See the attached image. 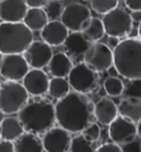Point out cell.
<instances>
[{
    "label": "cell",
    "instance_id": "cell-30",
    "mask_svg": "<svg viewBox=\"0 0 141 152\" xmlns=\"http://www.w3.org/2000/svg\"><path fill=\"white\" fill-rule=\"evenodd\" d=\"M123 95L125 97L141 98V78L128 80L124 85Z\"/></svg>",
    "mask_w": 141,
    "mask_h": 152
},
{
    "label": "cell",
    "instance_id": "cell-4",
    "mask_svg": "<svg viewBox=\"0 0 141 152\" xmlns=\"http://www.w3.org/2000/svg\"><path fill=\"white\" fill-rule=\"evenodd\" d=\"M33 42V32L21 23H0V53L23 54Z\"/></svg>",
    "mask_w": 141,
    "mask_h": 152
},
{
    "label": "cell",
    "instance_id": "cell-25",
    "mask_svg": "<svg viewBox=\"0 0 141 152\" xmlns=\"http://www.w3.org/2000/svg\"><path fill=\"white\" fill-rule=\"evenodd\" d=\"M70 83L66 77H52L50 80L48 94L52 98L61 100L70 92Z\"/></svg>",
    "mask_w": 141,
    "mask_h": 152
},
{
    "label": "cell",
    "instance_id": "cell-46",
    "mask_svg": "<svg viewBox=\"0 0 141 152\" xmlns=\"http://www.w3.org/2000/svg\"><path fill=\"white\" fill-rule=\"evenodd\" d=\"M0 1H1V0H0Z\"/></svg>",
    "mask_w": 141,
    "mask_h": 152
},
{
    "label": "cell",
    "instance_id": "cell-37",
    "mask_svg": "<svg viewBox=\"0 0 141 152\" xmlns=\"http://www.w3.org/2000/svg\"><path fill=\"white\" fill-rule=\"evenodd\" d=\"M120 38L116 37H109L107 39V46L111 48L112 50H114L116 48L117 46L120 44Z\"/></svg>",
    "mask_w": 141,
    "mask_h": 152
},
{
    "label": "cell",
    "instance_id": "cell-27",
    "mask_svg": "<svg viewBox=\"0 0 141 152\" xmlns=\"http://www.w3.org/2000/svg\"><path fill=\"white\" fill-rule=\"evenodd\" d=\"M70 152H95V149L91 142L87 140L82 134H80L72 138Z\"/></svg>",
    "mask_w": 141,
    "mask_h": 152
},
{
    "label": "cell",
    "instance_id": "cell-17",
    "mask_svg": "<svg viewBox=\"0 0 141 152\" xmlns=\"http://www.w3.org/2000/svg\"><path fill=\"white\" fill-rule=\"evenodd\" d=\"M118 115V106L107 97L100 99L94 106V115L100 124L109 126Z\"/></svg>",
    "mask_w": 141,
    "mask_h": 152
},
{
    "label": "cell",
    "instance_id": "cell-23",
    "mask_svg": "<svg viewBox=\"0 0 141 152\" xmlns=\"http://www.w3.org/2000/svg\"><path fill=\"white\" fill-rule=\"evenodd\" d=\"M49 19L43 8H29L23 23L33 32L41 31Z\"/></svg>",
    "mask_w": 141,
    "mask_h": 152
},
{
    "label": "cell",
    "instance_id": "cell-7",
    "mask_svg": "<svg viewBox=\"0 0 141 152\" xmlns=\"http://www.w3.org/2000/svg\"><path fill=\"white\" fill-rule=\"evenodd\" d=\"M105 34L109 37H121L128 36L133 28V20L125 9L116 8L104 15L102 18Z\"/></svg>",
    "mask_w": 141,
    "mask_h": 152
},
{
    "label": "cell",
    "instance_id": "cell-6",
    "mask_svg": "<svg viewBox=\"0 0 141 152\" xmlns=\"http://www.w3.org/2000/svg\"><path fill=\"white\" fill-rule=\"evenodd\" d=\"M67 79L74 91L86 95L97 88L99 77L98 72L81 62L73 66Z\"/></svg>",
    "mask_w": 141,
    "mask_h": 152
},
{
    "label": "cell",
    "instance_id": "cell-3",
    "mask_svg": "<svg viewBox=\"0 0 141 152\" xmlns=\"http://www.w3.org/2000/svg\"><path fill=\"white\" fill-rule=\"evenodd\" d=\"M115 69L127 80L141 78V40L126 38L113 50Z\"/></svg>",
    "mask_w": 141,
    "mask_h": 152
},
{
    "label": "cell",
    "instance_id": "cell-35",
    "mask_svg": "<svg viewBox=\"0 0 141 152\" xmlns=\"http://www.w3.org/2000/svg\"><path fill=\"white\" fill-rule=\"evenodd\" d=\"M124 4L131 12L141 11V0H124Z\"/></svg>",
    "mask_w": 141,
    "mask_h": 152
},
{
    "label": "cell",
    "instance_id": "cell-15",
    "mask_svg": "<svg viewBox=\"0 0 141 152\" xmlns=\"http://www.w3.org/2000/svg\"><path fill=\"white\" fill-rule=\"evenodd\" d=\"M28 8L25 0H1L0 20L5 23H21Z\"/></svg>",
    "mask_w": 141,
    "mask_h": 152
},
{
    "label": "cell",
    "instance_id": "cell-12",
    "mask_svg": "<svg viewBox=\"0 0 141 152\" xmlns=\"http://www.w3.org/2000/svg\"><path fill=\"white\" fill-rule=\"evenodd\" d=\"M30 67L42 69L48 66L53 56L52 47L43 41H33L23 53Z\"/></svg>",
    "mask_w": 141,
    "mask_h": 152
},
{
    "label": "cell",
    "instance_id": "cell-32",
    "mask_svg": "<svg viewBox=\"0 0 141 152\" xmlns=\"http://www.w3.org/2000/svg\"><path fill=\"white\" fill-rule=\"evenodd\" d=\"M95 152H123L121 146L116 143H105L95 149Z\"/></svg>",
    "mask_w": 141,
    "mask_h": 152
},
{
    "label": "cell",
    "instance_id": "cell-40",
    "mask_svg": "<svg viewBox=\"0 0 141 152\" xmlns=\"http://www.w3.org/2000/svg\"><path fill=\"white\" fill-rule=\"evenodd\" d=\"M138 36H139L140 39L141 40V23H140L139 27H138Z\"/></svg>",
    "mask_w": 141,
    "mask_h": 152
},
{
    "label": "cell",
    "instance_id": "cell-16",
    "mask_svg": "<svg viewBox=\"0 0 141 152\" xmlns=\"http://www.w3.org/2000/svg\"><path fill=\"white\" fill-rule=\"evenodd\" d=\"M69 35V30L62 21H49L41 31V37L43 42L51 47H57L64 44Z\"/></svg>",
    "mask_w": 141,
    "mask_h": 152
},
{
    "label": "cell",
    "instance_id": "cell-39",
    "mask_svg": "<svg viewBox=\"0 0 141 152\" xmlns=\"http://www.w3.org/2000/svg\"><path fill=\"white\" fill-rule=\"evenodd\" d=\"M137 125V134L138 136L141 139V120L136 124Z\"/></svg>",
    "mask_w": 141,
    "mask_h": 152
},
{
    "label": "cell",
    "instance_id": "cell-34",
    "mask_svg": "<svg viewBox=\"0 0 141 152\" xmlns=\"http://www.w3.org/2000/svg\"><path fill=\"white\" fill-rule=\"evenodd\" d=\"M0 152H15L13 141L0 140Z\"/></svg>",
    "mask_w": 141,
    "mask_h": 152
},
{
    "label": "cell",
    "instance_id": "cell-20",
    "mask_svg": "<svg viewBox=\"0 0 141 152\" xmlns=\"http://www.w3.org/2000/svg\"><path fill=\"white\" fill-rule=\"evenodd\" d=\"M73 62L64 53L53 54L48 64V70L53 77H66L73 68Z\"/></svg>",
    "mask_w": 141,
    "mask_h": 152
},
{
    "label": "cell",
    "instance_id": "cell-38",
    "mask_svg": "<svg viewBox=\"0 0 141 152\" xmlns=\"http://www.w3.org/2000/svg\"><path fill=\"white\" fill-rule=\"evenodd\" d=\"M130 16L132 18L133 22H136V23H141V11H134L131 12Z\"/></svg>",
    "mask_w": 141,
    "mask_h": 152
},
{
    "label": "cell",
    "instance_id": "cell-44",
    "mask_svg": "<svg viewBox=\"0 0 141 152\" xmlns=\"http://www.w3.org/2000/svg\"><path fill=\"white\" fill-rule=\"evenodd\" d=\"M140 151H141V145H140Z\"/></svg>",
    "mask_w": 141,
    "mask_h": 152
},
{
    "label": "cell",
    "instance_id": "cell-33",
    "mask_svg": "<svg viewBox=\"0 0 141 152\" xmlns=\"http://www.w3.org/2000/svg\"><path fill=\"white\" fill-rule=\"evenodd\" d=\"M140 145L141 143L135 140L129 144L120 145V146H123V147H121L123 150V152H141Z\"/></svg>",
    "mask_w": 141,
    "mask_h": 152
},
{
    "label": "cell",
    "instance_id": "cell-2",
    "mask_svg": "<svg viewBox=\"0 0 141 152\" xmlns=\"http://www.w3.org/2000/svg\"><path fill=\"white\" fill-rule=\"evenodd\" d=\"M25 132L44 134L57 122L55 105L48 99L33 96L17 113Z\"/></svg>",
    "mask_w": 141,
    "mask_h": 152
},
{
    "label": "cell",
    "instance_id": "cell-29",
    "mask_svg": "<svg viewBox=\"0 0 141 152\" xmlns=\"http://www.w3.org/2000/svg\"><path fill=\"white\" fill-rule=\"evenodd\" d=\"M43 8L49 21L57 20L59 18H61L64 9L62 4L60 3V0H50Z\"/></svg>",
    "mask_w": 141,
    "mask_h": 152
},
{
    "label": "cell",
    "instance_id": "cell-8",
    "mask_svg": "<svg viewBox=\"0 0 141 152\" xmlns=\"http://www.w3.org/2000/svg\"><path fill=\"white\" fill-rule=\"evenodd\" d=\"M83 62L96 72L109 70L114 63L113 50L102 42L92 43L83 56Z\"/></svg>",
    "mask_w": 141,
    "mask_h": 152
},
{
    "label": "cell",
    "instance_id": "cell-10",
    "mask_svg": "<svg viewBox=\"0 0 141 152\" xmlns=\"http://www.w3.org/2000/svg\"><path fill=\"white\" fill-rule=\"evenodd\" d=\"M109 136L111 140L119 145H124L136 140L137 125L131 121L118 115L109 125Z\"/></svg>",
    "mask_w": 141,
    "mask_h": 152
},
{
    "label": "cell",
    "instance_id": "cell-18",
    "mask_svg": "<svg viewBox=\"0 0 141 152\" xmlns=\"http://www.w3.org/2000/svg\"><path fill=\"white\" fill-rule=\"evenodd\" d=\"M91 44L85 38L81 32H71L66 37L64 47L69 55L73 58H78L84 56Z\"/></svg>",
    "mask_w": 141,
    "mask_h": 152
},
{
    "label": "cell",
    "instance_id": "cell-13",
    "mask_svg": "<svg viewBox=\"0 0 141 152\" xmlns=\"http://www.w3.org/2000/svg\"><path fill=\"white\" fill-rule=\"evenodd\" d=\"M42 143L46 152H68L71 144L70 133L61 126L52 127L42 136Z\"/></svg>",
    "mask_w": 141,
    "mask_h": 152
},
{
    "label": "cell",
    "instance_id": "cell-26",
    "mask_svg": "<svg viewBox=\"0 0 141 152\" xmlns=\"http://www.w3.org/2000/svg\"><path fill=\"white\" fill-rule=\"evenodd\" d=\"M104 89L108 96L117 97L123 95L124 85L120 78L116 77H108L104 82Z\"/></svg>",
    "mask_w": 141,
    "mask_h": 152
},
{
    "label": "cell",
    "instance_id": "cell-1",
    "mask_svg": "<svg viewBox=\"0 0 141 152\" xmlns=\"http://www.w3.org/2000/svg\"><path fill=\"white\" fill-rule=\"evenodd\" d=\"M94 106L86 95L70 91L55 104L57 123L70 133L82 132L91 124Z\"/></svg>",
    "mask_w": 141,
    "mask_h": 152
},
{
    "label": "cell",
    "instance_id": "cell-31",
    "mask_svg": "<svg viewBox=\"0 0 141 152\" xmlns=\"http://www.w3.org/2000/svg\"><path fill=\"white\" fill-rule=\"evenodd\" d=\"M100 128L99 125L97 123H91L86 128H85V130L81 132L84 137L89 140L90 142L93 143L99 140L100 137Z\"/></svg>",
    "mask_w": 141,
    "mask_h": 152
},
{
    "label": "cell",
    "instance_id": "cell-21",
    "mask_svg": "<svg viewBox=\"0 0 141 152\" xmlns=\"http://www.w3.org/2000/svg\"><path fill=\"white\" fill-rule=\"evenodd\" d=\"M119 115L137 124L141 120V98L124 97L118 105Z\"/></svg>",
    "mask_w": 141,
    "mask_h": 152
},
{
    "label": "cell",
    "instance_id": "cell-43",
    "mask_svg": "<svg viewBox=\"0 0 141 152\" xmlns=\"http://www.w3.org/2000/svg\"><path fill=\"white\" fill-rule=\"evenodd\" d=\"M0 140H1V133H0Z\"/></svg>",
    "mask_w": 141,
    "mask_h": 152
},
{
    "label": "cell",
    "instance_id": "cell-28",
    "mask_svg": "<svg viewBox=\"0 0 141 152\" xmlns=\"http://www.w3.org/2000/svg\"><path fill=\"white\" fill-rule=\"evenodd\" d=\"M119 0H91L92 9L100 14L105 15L117 8Z\"/></svg>",
    "mask_w": 141,
    "mask_h": 152
},
{
    "label": "cell",
    "instance_id": "cell-42",
    "mask_svg": "<svg viewBox=\"0 0 141 152\" xmlns=\"http://www.w3.org/2000/svg\"><path fill=\"white\" fill-rule=\"evenodd\" d=\"M3 58H4V54L0 53V66H1V63H2V60H3Z\"/></svg>",
    "mask_w": 141,
    "mask_h": 152
},
{
    "label": "cell",
    "instance_id": "cell-19",
    "mask_svg": "<svg viewBox=\"0 0 141 152\" xmlns=\"http://www.w3.org/2000/svg\"><path fill=\"white\" fill-rule=\"evenodd\" d=\"M15 152H43L42 139L38 135L25 132L13 141Z\"/></svg>",
    "mask_w": 141,
    "mask_h": 152
},
{
    "label": "cell",
    "instance_id": "cell-36",
    "mask_svg": "<svg viewBox=\"0 0 141 152\" xmlns=\"http://www.w3.org/2000/svg\"><path fill=\"white\" fill-rule=\"evenodd\" d=\"M50 0H25L28 8H44Z\"/></svg>",
    "mask_w": 141,
    "mask_h": 152
},
{
    "label": "cell",
    "instance_id": "cell-5",
    "mask_svg": "<svg viewBox=\"0 0 141 152\" xmlns=\"http://www.w3.org/2000/svg\"><path fill=\"white\" fill-rule=\"evenodd\" d=\"M28 96L23 84L5 80L0 83V111L5 115L18 113L28 102Z\"/></svg>",
    "mask_w": 141,
    "mask_h": 152
},
{
    "label": "cell",
    "instance_id": "cell-22",
    "mask_svg": "<svg viewBox=\"0 0 141 152\" xmlns=\"http://www.w3.org/2000/svg\"><path fill=\"white\" fill-rule=\"evenodd\" d=\"M25 132L23 124L18 117L8 116L0 122L1 139L14 141Z\"/></svg>",
    "mask_w": 141,
    "mask_h": 152
},
{
    "label": "cell",
    "instance_id": "cell-41",
    "mask_svg": "<svg viewBox=\"0 0 141 152\" xmlns=\"http://www.w3.org/2000/svg\"><path fill=\"white\" fill-rule=\"evenodd\" d=\"M4 115H5V114H4V113H3L2 111H0V122H1V121H3L4 118H5V117L4 116Z\"/></svg>",
    "mask_w": 141,
    "mask_h": 152
},
{
    "label": "cell",
    "instance_id": "cell-24",
    "mask_svg": "<svg viewBox=\"0 0 141 152\" xmlns=\"http://www.w3.org/2000/svg\"><path fill=\"white\" fill-rule=\"evenodd\" d=\"M81 32L87 41L91 43L98 42L105 34L102 20L95 17H91L84 23Z\"/></svg>",
    "mask_w": 141,
    "mask_h": 152
},
{
    "label": "cell",
    "instance_id": "cell-9",
    "mask_svg": "<svg viewBox=\"0 0 141 152\" xmlns=\"http://www.w3.org/2000/svg\"><path fill=\"white\" fill-rule=\"evenodd\" d=\"M29 67L23 54H7L2 60L0 75L6 81L19 82L28 72Z\"/></svg>",
    "mask_w": 141,
    "mask_h": 152
},
{
    "label": "cell",
    "instance_id": "cell-14",
    "mask_svg": "<svg viewBox=\"0 0 141 152\" xmlns=\"http://www.w3.org/2000/svg\"><path fill=\"white\" fill-rule=\"evenodd\" d=\"M50 79L41 69H31L23 79V85L33 96H41L48 91Z\"/></svg>",
    "mask_w": 141,
    "mask_h": 152
},
{
    "label": "cell",
    "instance_id": "cell-45",
    "mask_svg": "<svg viewBox=\"0 0 141 152\" xmlns=\"http://www.w3.org/2000/svg\"><path fill=\"white\" fill-rule=\"evenodd\" d=\"M84 1H87V0H84ZM90 1H91V0H90Z\"/></svg>",
    "mask_w": 141,
    "mask_h": 152
},
{
    "label": "cell",
    "instance_id": "cell-47",
    "mask_svg": "<svg viewBox=\"0 0 141 152\" xmlns=\"http://www.w3.org/2000/svg\"><path fill=\"white\" fill-rule=\"evenodd\" d=\"M0 83H1V82H0Z\"/></svg>",
    "mask_w": 141,
    "mask_h": 152
},
{
    "label": "cell",
    "instance_id": "cell-11",
    "mask_svg": "<svg viewBox=\"0 0 141 152\" xmlns=\"http://www.w3.org/2000/svg\"><path fill=\"white\" fill-rule=\"evenodd\" d=\"M91 18V11L86 5L70 3L64 7L61 21L69 31L81 32L84 23Z\"/></svg>",
    "mask_w": 141,
    "mask_h": 152
}]
</instances>
